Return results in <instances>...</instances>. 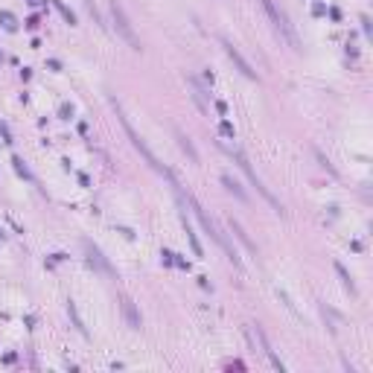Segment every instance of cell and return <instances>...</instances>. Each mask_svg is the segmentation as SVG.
<instances>
[{"instance_id": "cell-7", "label": "cell", "mask_w": 373, "mask_h": 373, "mask_svg": "<svg viewBox=\"0 0 373 373\" xmlns=\"http://www.w3.org/2000/svg\"><path fill=\"white\" fill-rule=\"evenodd\" d=\"M221 44H225V53L231 56V61H236V67L242 70V73H245V76H248V79H256V73H254V70H251V64H248V61H245V58H242V53H239V50H236V47H233L231 41H228V38H225Z\"/></svg>"}, {"instance_id": "cell-14", "label": "cell", "mask_w": 373, "mask_h": 373, "mask_svg": "<svg viewBox=\"0 0 373 373\" xmlns=\"http://www.w3.org/2000/svg\"><path fill=\"white\" fill-rule=\"evenodd\" d=\"M335 271H338V274H341V280H344V286H347V289H350V294H356V286H353V277H350V274H347V268L341 266V263H335Z\"/></svg>"}, {"instance_id": "cell-1", "label": "cell", "mask_w": 373, "mask_h": 373, "mask_svg": "<svg viewBox=\"0 0 373 373\" xmlns=\"http://www.w3.org/2000/svg\"><path fill=\"white\" fill-rule=\"evenodd\" d=\"M166 178H169V181H172V186H175V193H178V196H184V193H181V184H178V181H175V175L169 172V169H166ZM186 204H190V207H193V213H196L198 219H201V225H204V231L210 233V236H213V239H216V242H219V248L221 251H225V254H228V259H231L233 266H239V254H236V248H233L231 242H228V236H225V233H221V228L219 225H216V221L210 219L207 213H204V210H201V204H198L196 198L190 196V193H186Z\"/></svg>"}, {"instance_id": "cell-12", "label": "cell", "mask_w": 373, "mask_h": 373, "mask_svg": "<svg viewBox=\"0 0 373 373\" xmlns=\"http://www.w3.org/2000/svg\"><path fill=\"white\" fill-rule=\"evenodd\" d=\"M175 137H178V143H181V149H184L186 155H190V161H193V163H198V152L193 149L190 137H186V134H181V131H175Z\"/></svg>"}, {"instance_id": "cell-2", "label": "cell", "mask_w": 373, "mask_h": 373, "mask_svg": "<svg viewBox=\"0 0 373 373\" xmlns=\"http://www.w3.org/2000/svg\"><path fill=\"white\" fill-rule=\"evenodd\" d=\"M117 117H120V123H123V128H126V134H128V140H131V143H134V149H137L140 155H143V158H146V161H149V166H152V169H158V172H163V175H166V166H163V163L158 161V158H155V155H152V149H149V146H146V143H143V140H140V134H137V131H134V126H131V123H128V117L123 114V111H120V108H117Z\"/></svg>"}, {"instance_id": "cell-15", "label": "cell", "mask_w": 373, "mask_h": 373, "mask_svg": "<svg viewBox=\"0 0 373 373\" xmlns=\"http://www.w3.org/2000/svg\"><path fill=\"white\" fill-rule=\"evenodd\" d=\"M56 6H58V12L64 15V21H67L70 26H73V23H76V15H73V12H70L67 6H64V3H61V0H56Z\"/></svg>"}, {"instance_id": "cell-17", "label": "cell", "mask_w": 373, "mask_h": 373, "mask_svg": "<svg viewBox=\"0 0 373 373\" xmlns=\"http://www.w3.org/2000/svg\"><path fill=\"white\" fill-rule=\"evenodd\" d=\"M221 134H225V137H233V126H231V123H228V120L221 123Z\"/></svg>"}, {"instance_id": "cell-8", "label": "cell", "mask_w": 373, "mask_h": 373, "mask_svg": "<svg viewBox=\"0 0 373 373\" xmlns=\"http://www.w3.org/2000/svg\"><path fill=\"white\" fill-rule=\"evenodd\" d=\"M120 306H123V315H126V321L131 329H140V312L134 309V301L128 297V294H123L120 297Z\"/></svg>"}, {"instance_id": "cell-11", "label": "cell", "mask_w": 373, "mask_h": 373, "mask_svg": "<svg viewBox=\"0 0 373 373\" xmlns=\"http://www.w3.org/2000/svg\"><path fill=\"white\" fill-rule=\"evenodd\" d=\"M221 184L228 186V190H231V193H233V196H236V198H239V201H248V193H245L242 186H239V184H236V181H233L231 175H221Z\"/></svg>"}, {"instance_id": "cell-6", "label": "cell", "mask_w": 373, "mask_h": 373, "mask_svg": "<svg viewBox=\"0 0 373 373\" xmlns=\"http://www.w3.org/2000/svg\"><path fill=\"white\" fill-rule=\"evenodd\" d=\"M85 251H88V259H91V266H96V268H99V271H102V274H108V277H114V268H111V266H108V263H105L102 251H99L96 245H93V242H88V239H85Z\"/></svg>"}, {"instance_id": "cell-13", "label": "cell", "mask_w": 373, "mask_h": 373, "mask_svg": "<svg viewBox=\"0 0 373 373\" xmlns=\"http://www.w3.org/2000/svg\"><path fill=\"white\" fill-rule=\"evenodd\" d=\"M181 219H184V228H186V239H190V245H193V254L201 256V245H198L196 233H193V228H190V221H186V213H181Z\"/></svg>"}, {"instance_id": "cell-16", "label": "cell", "mask_w": 373, "mask_h": 373, "mask_svg": "<svg viewBox=\"0 0 373 373\" xmlns=\"http://www.w3.org/2000/svg\"><path fill=\"white\" fill-rule=\"evenodd\" d=\"M0 21H3V26H6V29H15V26H18L12 12H0Z\"/></svg>"}, {"instance_id": "cell-3", "label": "cell", "mask_w": 373, "mask_h": 373, "mask_svg": "<svg viewBox=\"0 0 373 373\" xmlns=\"http://www.w3.org/2000/svg\"><path fill=\"white\" fill-rule=\"evenodd\" d=\"M263 3V9L268 12V18H271V23H274V29H277L286 41H289L291 47H297V38H294V32H291V23H289V18L283 15V12L274 6V0H259Z\"/></svg>"}, {"instance_id": "cell-10", "label": "cell", "mask_w": 373, "mask_h": 373, "mask_svg": "<svg viewBox=\"0 0 373 373\" xmlns=\"http://www.w3.org/2000/svg\"><path fill=\"white\" fill-rule=\"evenodd\" d=\"M228 225H231V231L236 233V239H239V242H242L245 248L251 251V254H256V245L251 242V236H248V233L242 231V225H239V221H236V219H228Z\"/></svg>"}, {"instance_id": "cell-9", "label": "cell", "mask_w": 373, "mask_h": 373, "mask_svg": "<svg viewBox=\"0 0 373 373\" xmlns=\"http://www.w3.org/2000/svg\"><path fill=\"white\" fill-rule=\"evenodd\" d=\"M254 329H256V338H259V344H263V353H266V356H268V361H271V364H274V367H277V370L283 373V370H286V364H283V361H280V356H277V353H274V350H271V344H268L266 332H263L259 326H254Z\"/></svg>"}, {"instance_id": "cell-5", "label": "cell", "mask_w": 373, "mask_h": 373, "mask_svg": "<svg viewBox=\"0 0 373 373\" xmlns=\"http://www.w3.org/2000/svg\"><path fill=\"white\" fill-rule=\"evenodd\" d=\"M231 155H233V161H236L239 166H242V172L248 175V178H251V184H254L256 190L263 193V198H266V201H268V204H271L274 210H277V213H283V207H280V201H277L274 196H271V193H268V186H263V181H259V175H256L254 169H251V163H248V158H245L242 152H233V149H231Z\"/></svg>"}, {"instance_id": "cell-4", "label": "cell", "mask_w": 373, "mask_h": 373, "mask_svg": "<svg viewBox=\"0 0 373 373\" xmlns=\"http://www.w3.org/2000/svg\"><path fill=\"white\" fill-rule=\"evenodd\" d=\"M108 3H111V18H114L117 32L126 38L131 50H140V41H137V35H134V29H131V23H128V18H126V12H123V6H120V0H108Z\"/></svg>"}]
</instances>
